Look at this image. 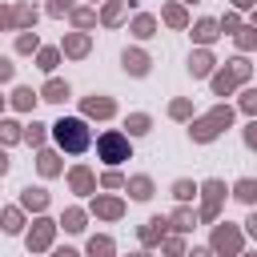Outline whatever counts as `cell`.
Wrapping results in <instances>:
<instances>
[{
    "label": "cell",
    "mask_w": 257,
    "mask_h": 257,
    "mask_svg": "<svg viewBox=\"0 0 257 257\" xmlns=\"http://www.w3.org/2000/svg\"><path fill=\"white\" fill-rule=\"evenodd\" d=\"M0 28H36V8L32 4H0Z\"/></svg>",
    "instance_id": "7"
},
{
    "label": "cell",
    "mask_w": 257,
    "mask_h": 257,
    "mask_svg": "<svg viewBox=\"0 0 257 257\" xmlns=\"http://www.w3.org/2000/svg\"><path fill=\"white\" fill-rule=\"evenodd\" d=\"M0 229H4V233H20V229H24V209H16V205L0 209Z\"/></svg>",
    "instance_id": "22"
},
{
    "label": "cell",
    "mask_w": 257,
    "mask_h": 257,
    "mask_svg": "<svg viewBox=\"0 0 257 257\" xmlns=\"http://www.w3.org/2000/svg\"><path fill=\"white\" fill-rule=\"evenodd\" d=\"M245 145H249V149H257V120H249V124H245Z\"/></svg>",
    "instance_id": "45"
},
{
    "label": "cell",
    "mask_w": 257,
    "mask_h": 257,
    "mask_svg": "<svg viewBox=\"0 0 257 257\" xmlns=\"http://www.w3.org/2000/svg\"><path fill=\"white\" fill-rule=\"evenodd\" d=\"M173 197L185 205V201H193V197H197V185H193V181H173Z\"/></svg>",
    "instance_id": "38"
},
{
    "label": "cell",
    "mask_w": 257,
    "mask_h": 257,
    "mask_svg": "<svg viewBox=\"0 0 257 257\" xmlns=\"http://www.w3.org/2000/svg\"><path fill=\"white\" fill-rule=\"evenodd\" d=\"M181 4H201V0H181Z\"/></svg>",
    "instance_id": "53"
},
{
    "label": "cell",
    "mask_w": 257,
    "mask_h": 257,
    "mask_svg": "<svg viewBox=\"0 0 257 257\" xmlns=\"http://www.w3.org/2000/svg\"><path fill=\"white\" fill-rule=\"evenodd\" d=\"M124 128H128V137H145V133L153 128V116H149V112H133V116L124 120Z\"/></svg>",
    "instance_id": "30"
},
{
    "label": "cell",
    "mask_w": 257,
    "mask_h": 257,
    "mask_svg": "<svg viewBox=\"0 0 257 257\" xmlns=\"http://www.w3.org/2000/svg\"><path fill=\"white\" fill-rule=\"evenodd\" d=\"M68 16H72V24H76V32H88V28L96 24V12H92V8H72Z\"/></svg>",
    "instance_id": "33"
},
{
    "label": "cell",
    "mask_w": 257,
    "mask_h": 257,
    "mask_svg": "<svg viewBox=\"0 0 257 257\" xmlns=\"http://www.w3.org/2000/svg\"><path fill=\"white\" fill-rule=\"evenodd\" d=\"M161 253H165V257H185V241H181V233H177V237H165V241H161Z\"/></svg>",
    "instance_id": "39"
},
{
    "label": "cell",
    "mask_w": 257,
    "mask_h": 257,
    "mask_svg": "<svg viewBox=\"0 0 257 257\" xmlns=\"http://www.w3.org/2000/svg\"><path fill=\"white\" fill-rule=\"evenodd\" d=\"M124 189L133 193V201H149V197H153V181H149L145 173H141V177H128V181H124Z\"/></svg>",
    "instance_id": "25"
},
{
    "label": "cell",
    "mask_w": 257,
    "mask_h": 257,
    "mask_svg": "<svg viewBox=\"0 0 257 257\" xmlns=\"http://www.w3.org/2000/svg\"><path fill=\"white\" fill-rule=\"evenodd\" d=\"M217 24H221V32H237V28H241V16H237V12H229V16H225V20H217Z\"/></svg>",
    "instance_id": "43"
},
{
    "label": "cell",
    "mask_w": 257,
    "mask_h": 257,
    "mask_svg": "<svg viewBox=\"0 0 257 257\" xmlns=\"http://www.w3.org/2000/svg\"><path fill=\"white\" fill-rule=\"evenodd\" d=\"M137 237H141V245H145V249L161 245V241L169 237V217H149V221L137 229Z\"/></svg>",
    "instance_id": "9"
},
{
    "label": "cell",
    "mask_w": 257,
    "mask_h": 257,
    "mask_svg": "<svg viewBox=\"0 0 257 257\" xmlns=\"http://www.w3.org/2000/svg\"><path fill=\"white\" fill-rule=\"evenodd\" d=\"M84 221H88V213H84V209H76V205H68V209H64V217H60V225H64L68 233H84Z\"/></svg>",
    "instance_id": "26"
},
{
    "label": "cell",
    "mask_w": 257,
    "mask_h": 257,
    "mask_svg": "<svg viewBox=\"0 0 257 257\" xmlns=\"http://www.w3.org/2000/svg\"><path fill=\"white\" fill-rule=\"evenodd\" d=\"M120 64H124V72L128 76H149V52H141V48H124V56H120Z\"/></svg>",
    "instance_id": "12"
},
{
    "label": "cell",
    "mask_w": 257,
    "mask_h": 257,
    "mask_svg": "<svg viewBox=\"0 0 257 257\" xmlns=\"http://www.w3.org/2000/svg\"><path fill=\"white\" fill-rule=\"evenodd\" d=\"M241 257H257V253H241Z\"/></svg>",
    "instance_id": "54"
},
{
    "label": "cell",
    "mask_w": 257,
    "mask_h": 257,
    "mask_svg": "<svg viewBox=\"0 0 257 257\" xmlns=\"http://www.w3.org/2000/svg\"><path fill=\"white\" fill-rule=\"evenodd\" d=\"M36 48H40V36H36L32 28H24V32L16 36V52H24V56H28V52H36Z\"/></svg>",
    "instance_id": "35"
},
{
    "label": "cell",
    "mask_w": 257,
    "mask_h": 257,
    "mask_svg": "<svg viewBox=\"0 0 257 257\" xmlns=\"http://www.w3.org/2000/svg\"><path fill=\"white\" fill-rule=\"evenodd\" d=\"M217 36H221V24H217L213 16H205V20H197V24H193V40H197L201 48H209Z\"/></svg>",
    "instance_id": "15"
},
{
    "label": "cell",
    "mask_w": 257,
    "mask_h": 257,
    "mask_svg": "<svg viewBox=\"0 0 257 257\" xmlns=\"http://www.w3.org/2000/svg\"><path fill=\"white\" fill-rule=\"evenodd\" d=\"M169 116H173V120H189V116H193V100H185V96H177V100L169 104Z\"/></svg>",
    "instance_id": "37"
},
{
    "label": "cell",
    "mask_w": 257,
    "mask_h": 257,
    "mask_svg": "<svg viewBox=\"0 0 257 257\" xmlns=\"http://www.w3.org/2000/svg\"><path fill=\"white\" fill-rule=\"evenodd\" d=\"M133 36H137V40H149V36H157V16H149V12L133 16Z\"/></svg>",
    "instance_id": "24"
},
{
    "label": "cell",
    "mask_w": 257,
    "mask_h": 257,
    "mask_svg": "<svg viewBox=\"0 0 257 257\" xmlns=\"http://www.w3.org/2000/svg\"><path fill=\"white\" fill-rule=\"evenodd\" d=\"M233 40H237L241 52H249V48H257V28H253V24H241V28L233 32Z\"/></svg>",
    "instance_id": "31"
},
{
    "label": "cell",
    "mask_w": 257,
    "mask_h": 257,
    "mask_svg": "<svg viewBox=\"0 0 257 257\" xmlns=\"http://www.w3.org/2000/svg\"><path fill=\"white\" fill-rule=\"evenodd\" d=\"M133 4H137V0H108V4L100 8V24H104V28H116V24L124 20V12H128Z\"/></svg>",
    "instance_id": "13"
},
{
    "label": "cell",
    "mask_w": 257,
    "mask_h": 257,
    "mask_svg": "<svg viewBox=\"0 0 257 257\" xmlns=\"http://www.w3.org/2000/svg\"><path fill=\"white\" fill-rule=\"evenodd\" d=\"M229 124H233V108H229V104H217V108H209L201 120H193V124H189V141L209 145V141H217Z\"/></svg>",
    "instance_id": "2"
},
{
    "label": "cell",
    "mask_w": 257,
    "mask_h": 257,
    "mask_svg": "<svg viewBox=\"0 0 257 257\" xmlns=\"http://www.w3.org/2000/svg\"><path fill=\"white\" fill-rule=\"evenodd\" d=\"M249 72H253V64H249L245 56H233L221 72H213V92H217V96H229L237 84H245V80H249Z\"/></svg>",
    "instance_id": "3"
},
{
    "label": "cell",
    "mask_w": 257,
    "mask_h": 257,
    "mask_svg": "<svg viewBox=\"0 0 257 257\" xmlns=\"http://www.w3.org/2000/svg\"><path fill=\"white\" fill-rule=\"evenodd\" d=\"M88 257H116V245H112V237H88Z\"/></svg>",
    "instance_id": "29"
},
{
    "label": "cell",
    "mask_w": 257,
    "mask_h": 257,
    "mask_svg": "<svg viewBox=\"0 0 257 257\" xmlns=\"http://www.w3.org/2000/svg\"><path fill=\"white\" fill-rule=\"evenodd\" d=\"M197 193H201V213H197V221H217V217H221V201H225V181L213 177V181H205Z\"/></svg>",
    "instance_id": "6"
},
{
    "label": "cell",
    "mask_w": 257,
    "mask_h": 257,
    "mask_svg": "<svg viewBox=\"0 0 257 257\" xmlns=\"http://www.w3.org/2000/svg\"><path fill=\"white\" fill-rule=\"evenodd\" d=\"M0 108H4V96H0Z\"/></svg>",
    "instance_id": "55"
},
{
    "label": "cell",
    "mask_w": 257,
    "mask_h": 257,
    "mask_svg": "<svg viewBox=\"0 0 257 257\" xmlns=\"http://www.w3.org/2000/svg\"><path fill=\"white\" fill-rule=\"evenodd\" d=\"M12 72H16V68H12V60H8V56H0V84H4V80H12Z\"/></svg>",
    "instance_id": "44"
},
{
    "label": "cell",
    "mask_w": 257,
    "mask_h": 257,
    "mask_svg": "<svg viewBox=\"0 0 257 257\" xmlns=\"http://www.w3.org/2000/svg\"><path fill=\"white\" fill-rule=\"evenodd\" d=\"M100 189H124V177H120L116 169H108V173L100 177Z\"/></svg>",
    "instance_id": "41"
},
{
    "label": "cell",
    "mask_w": 257,
    "mask_h": 257,
    "mask_svg": "<svg viewBox=\"0 0 257 257\" xmlns=\"http://www.w3.org/2000/svg\"><path fill=\"white\" fill-rule=\"evenodd\" d=\"M253 28H257V8H253Z\"/></svg>",
    "instance_id": "52"
},
{
    "label": "cell",
    "mask_w": 257,
    "mask_h": 257,
    "mask_svg": "<svg viewBox=\"0 0 257 257\" xmlns=\"http://www.w3.org/2000/svg\"><path fill=\"white\" fill-rule=\"evenodd\" d=\"M92 213H96L100 221H120V217H124V201H120V197H100V193H96V197H92Z\"/></svg>",
    "instance_id": "11"
},
{
    "label": "cell",
    "mask_w": 257,
    "mask_h": 257,
    "mask_svg": "<svg viewBox=\"0 0 257 257\" xmlns=\"http://www.w3.org/2000/svg\"><path fill=\"white\" fill-rule=\"evenodd\" d=\"M241 112L257 116V88H245V92H241Z\"/></svg>",
    "instance_id": "40"
},
{
    "label": "cell",
    "mask_w": 257,
    "mask_h": 257,
    "mask_svg": "<svg viewBox=\"0 0 257 257\" xmlns=\"http://www.w3.org/2000/svg\"><path fill=\"white\" fill-rule=\"evenodd\" d=\"M52 237H56V221L36 217V221H32V229H28V253H44V249L52 245Z\"/></svg>",
    "instance_id": "8"
},
{
    "label": "cell",
    "mask_w": 257,
    "mask_h": 257,
    "mask_svg": "<svg viewBox=\"0 0 257 257\" xmlns=\"http://www.w3.org/2000/svg\"><path fill=\"white\" fill-rule=\"evenodd\" d=\"M161 20H165L169 28H185V24H189V12H185V4H165V8H161Z\"/></svg>",
    "instance_id": "23"
},
{
    "label": "cell",
    "mask_w": 257,
    "mask_h": 257,
    "mask_svg": "<svg viewBox=\"0 0 257 257\" xmlns=\"http://www.w3.org/2000/svg\"><path fill=\"white\" fill-rule=\"evenodd\" d=\"M72 12V0H48V16H64Z\"/></svg>",
    "instance_id": "42"
},
{
    "label": "cell",
    "mask_w": 257,
    "mask_h": 257,
    "mask_svg": "<svg viewBox=\"0 0 257 257\" xmlns=\"http://www.w3.org/2000/svg\"><path fill=\"white\" fill-rule=\"evenodd\" d=\"M96 157L104 161V165H120V161H128L133 157V145H128V137L124 133H104L100 141H96Z\"/></svg>",
    "instance_id": "4"
},
{
    "label": "cell",
    "mask_w": 257,
    "mask_h": 257,
    "mask_svg": "<svg viewBox=\"0 0 257 257\" xmlns=\"http://www.w3.org/2000/svg\"><path fill=\"white\" fill-rule=\"evenodd\" d=\"M16 141H24V124H16V120H0V145H16Z\"/></svg>",
    "instance_id": "32"
},
{
    "label": "cell",
    "mask_w": 257,
    "mask_h": 257,
    "mask_svg": "<svg viewBox=\"0 0 257 257\" xmlns=\"http://www.w3.org/2000/svg\"><path fill=\"white\" fill-rule=\"evenodd\" d=\"M133 257H153V253H149V249H141V253H133Z\"/></svg>",
    "instance_id": "51"
},
{
    "label": "cell",
    "mask_w": 257,
    "mask_h": 257,
    "mask_svg": "<svg viewBox=\"0 0 257 257\" xmlns=\"http://www.w3.org/2000/svg\"><path fill=\"white\" fill-rule=\"evenodd\" d=\"M52 257H80V253H76V249H68V245H64V249H56V253H52Z\"/></svg>",
    "instance_id": "48"
},
{
    "label": "cell",
    "mask_w": 257,
    "mask_h": 257,
    "mask_svg": "<svg viewBox=\"0 0 257 257\" xmlns=\"http://www.w3.org/2000/svg\"><path fill=\"white\" fill-rule=\"evenodd\" d=\"M20 209L44 213V209H48V193H44V189H24V193H20Z\"/></svg>",
    "instance_id": "20"
},
{
    "label": "cell",
    "mask_w": 257,
    "mask_h": 257,
    "mask_svg": "<svg viewBox=\"0 0 257 257\" xmlns=\"http://www.w3.org/2000/svg\"><path fill=\"white\" fill-rule=\"evenodd\" d=\"M52 141H56L60 153H84L92 145V133H88L84 116H60L52 124Z\"/></svg>",
    "instance_id": "1"
},
{
    "label": "cell",
    "mask_w": 257,
    "mask_h": 257,
    "mask_svg": "<svg viewBox=\"0 0 257 257\" xmlns=\"http://www.w3.org/2000/svg\"><path fill=\"white\" fill-rule=\"evenodd\" d=\"M233 197H237L241 205H257V181H253V177H241V181L233 185Z\"/></svg>",
    "instance_id": "27"
},
{
    "label": "cell",
    "mask_w": 257,
    "mask_h": 257,
    "mask_svg": "<svg viewBox=\"0 0 257 257\" xmlns=\"http://www.w3.org/2000/svg\"><path fill=\"white\" fill-rule=\"evenodd\" d=\"M213 64H217V60H213L209 48H197V52L189 56V72H193V76H213Z\"/></svg>",
    "instance_id": "19"
},
{
    "label": "cell",
    "mask_w": 257,
    "mask_h": 257,
    "mask_svg": "<svg viewBox=\"0 0 257 257\" xmlns=\"http://www.w3.org/2000/svg\"><path fill=\"white\" fill-rule=\"evenodd\" d=\"M44 137H48V124H36V120H32V124L24 128V141H28L32 149H44Z\"/></svg>",
    "instance_id": "36"
},
{
    "label": "cell",
    "mask_w": 257,
    "mask_h": 257,
    "mask_svg": "<svg viewBox=\"0 0 257 257\" xmlns=\"http://www.w3.org/2000/svg\"><path fill=\"white\" fill-rule=\"evenodd\" d=\"M245 233L257 241V213H249V221H245Z\"/></svg>",
    "instance_id": "46"
},
{
    "label": "cell",
    "mask_w": 257,
    "mask_h": 257,
    "mask_svg": "<svg viewBox=\"0 0 257 257\" xmlns=\"http://www.w3.org/2000/svg\"><path fill=\"white\" fill-rule=\"evenodd\" d=\"M80 108H84V116H96V120H108V116H116V104H112V96H100V92L84 96V100H80Z\"/></svg>",
    "instance_id": "10"
},
{
    "label": "cell",
    "mask_w": 257,
    "mask_h": 257,
    "mask_svg": "<svg viewBox=\"0 0 257 257\" xmlns=\"http://www.w3.org/2000/svg\"><path fill=\"white\" fill-rule=\"evenodd\" d=\"M40 100H48V104H60V100H68V80H48L44 88H40Z\"/></svg>",
    "instance_id": "21"
},
{
    "label": "cell",
    "mask_w": 257,
    "mask_h": 257,
    "mask_svg": "<svg viewBox=\"0 0 257 257\" xmlns=\"http://www.w3.org/2000/svg\"><path fill=\"white\" fill-rule=\"evenodd\" d=\"M185 257H217L213 249H185Z\"/></svg>",
    "instance_id": "47"
},
{
    "label": "cell",
    "mask_w": 257,
    "mask_h": 257,
    "mask_svg": "<svg viewBox=\"0 0 257 257\" xmlns=\"http://www.w3.org/2000/svg\"><path fill=\"white\" fill-rule=\"evenodd\" d=\"M40 100V92H32L28 84H20L16 92H12V108H20V112H32V104Z\"/></svg>",
    "instance_id": "28"
},
{
    "label": "cell",
    "mask_w": 257,
    "mask_h": 257,
    "mask_svg": "<svg viewBox=\"0 0 257 257\" xmlns=\"http://www.w3.org/2000/svg\"><path fill=\"white\" fill-rule=\"evenodd\" d=\"M193 225H197V213H193L189 205H177L173 217H169V229H177V233L185 237V233H193Z\"/></svg>",
    "instance_id": "18"
},
{
    "label": "cell",
    "mask_w": 257,
    "mask_h": 257,
    "mask_svg": "<svg viewBox=\"0 0 257 257\" xmlns=\"http://www.w3.org/2000/svg\"><path fill=\"white\" fill-rule=\"evenodd\" d=\"M233 8H253V0H233Z\"/></svg>",
    "instance_id": "50"
},
{
    "label": "cell",
    "mask_w": 257,
    "mask_h": 257,
    "mask_svg": "<svg viewBox=\"0 0 257 257\" xmlns=\"http://www.w3.org/2000/svg\"><path fill=\"white\" fill-rule=\"evenodd\" d=\"M4 173H8V153L0 149V177H4Z\"/></svg>",
    "instance_id": "49"
},
{
    "label": "cell",
    "mask_w": 257,
    "mask_h": 257,
    "mask_svg": "<svg viewBox=\"0 0 257 257\" xmlns=\"http://www.w3.org/2000/svg\"><path fill=\"white\" fill-rule=\"evenodd\" d=\"M88 48H92L88 32H68V36H64V44H60V52H64V56H72V60L88 56Z\"/></svg>",
    "instance_id": "14"
},
{
    "label": "cell",
    "mask_w": 257,
    "mask_h": 257,
    "mask_svg": "<svg viewBox=\"0 0 257 257\" xmlns=\"http://www.w3.org/2000/svg\"><path fill=\"white\" fill-rule=\"evenodd\" d=\"M68 185H72V193H96V177H92V169H84V165H76V169L68 173Z\"/></svg>",
    "instance_id": "17"
},
{
    "label": "cell",
    "mask_w": 257,
    "mask_h": 257,
    "mask_svg": "<svg viewBox=\"0 0 257 257\" xmlns=\"http://www.w3.org/2000/svg\"><path fill=\"white\" fill-rule=\"evenodd\" d=\"M36 169H40V177H60V173H64V165H60V153H52V149H40V153H36Z\"/></svg>",
    "instance_id": "16"
},
{
    "label": "cell",
    "mask_w": 257,
    "mask_h": 257,
    "mask_svg": "<svg viewBox=\"0 0 257 257\" xmlns=\"http://www.w3.org/2000/svg\"><path fill=\"white\" fill-rule=\"evenodd\" d=\"M36 64H40V72H52L60 64V48H36Z\"/></svg>",
    "instance_id": "34"
},
{
    "label": "cell",
    "mask_w": 257,
    "mask_h": 257,
    "mask_svg": "<svg viewBox=\"0 0 257 257\" xmlns=\"http://www.w3.org/2000/svg\"><path fill=\"white\" fill-rule=\"evenodd\" d=\"M241 245H245V237H241V229L237 225H229V221H221V225H213V253H221V257H241Z\"/></svg>",
    "instance_id": "5"
}]
</instances>
